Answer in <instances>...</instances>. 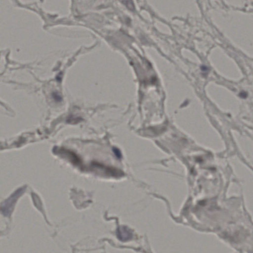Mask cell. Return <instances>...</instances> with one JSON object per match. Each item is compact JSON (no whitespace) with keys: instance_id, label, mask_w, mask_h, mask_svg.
Returning a JSON list of instances; mask_svg holds the SVG:
<instances>
[{"instance_id":"7a4b0ae2","label":"cell","mask_w":253,"mask_h":253,"mask_svg":"<svg viewBox=\"0 0 253 253\" xmlns=\"http://www.w3.org/2000/svg\"><path fill=\"white\" fill-rule=\"evenodd\" d=\"M117 235L118 238L123 241L129 240L132 237V232L130 230L124 227H121L118 229Z\"/></svg>"},{"instance_id":"3957f363","label":"cell","mask_w":253,"mask_h":253,"mask_svg":"<svg viewBox=\"0 0 253 253\" xmlns=\"http://www.w3.org/2000/svg\"><path fill=\"white\" fill-rule=\"evenodd\" d=\"M126 5H127V6L128 8L129 9H131V10H133L134 9V8H135L134 4H133V3H132V0H128L127 3H126Z\"/></svg>"},{"instance_id":"8992f818","label":"cell","mask_w":253,"mask_h":253,"mask_svg":"<svg viewBox=\"0 0 253 253\" xmlns=\"http://www.w3.org/2000/svg\"><path fill=\"white\" fill-rule=\"evenodd\" d=\"M241 97H246V96L245 95V93H241Z\"/></svg>"},{"instance_id":"5b68a950","label":"cell","mask_w":253,"mask_h":253,"mask_svg":"<svg viewBox=\"0 0 253 253\" xmlns=\"http://www.w3.org/2000/svg\"><path fill=\"white\" fill-rule=\"evenodd\" d=\"M113 150H114V153H115L116 155L118 157L120 158L121 157V153H120V151H119L117 149L115 148V149H114Z\"/></svg>"},{"instance_id":"6da1fadb","label":"cell","mask_w":253,"mask_h":253,"mask_svg":"<svg viewBox=\"0 0 253 253\" xmlns=\"http://www.w3.org/2000/svg\"><path fill=\"white\" fill-rule=\"evenodd\" d=\"M23 192V188H19L13 193V194L11 195L9 199L4 202L3 205L2 206V212L5 216H9L11 214L12 210L13 209L16 202L19 198L20 195L22 194Z\"/></svg>"},{"instance_id":"277c9868","label":"cell","mask_w":253,"mask_h":253,"mask_svg":"<svg viewBox=\"0 0 253 253\" xmlns=\"http://www.w3.org/2000/svg\"><path fill=\"white\" fill-rule=\"evenodd\" d=\"M53 97L54 98L55 100H57V101H61V97L59 96V95H58V93H54L53 94Z\"/></svg>"}]
</instances>
